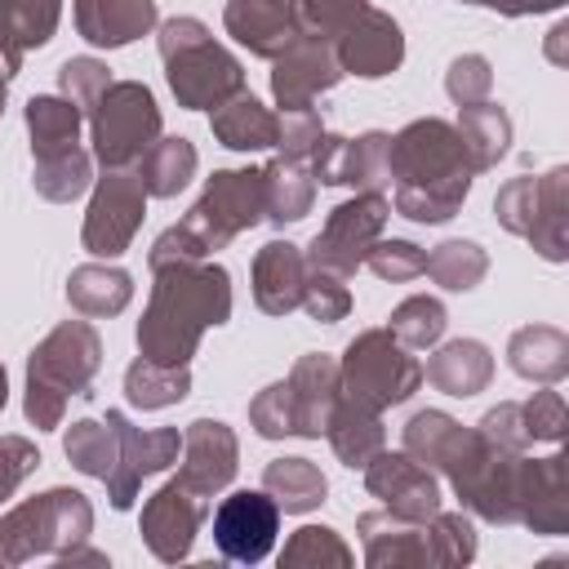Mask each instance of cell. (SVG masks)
Listing matches in <instances>:
<instances>
[{
    "label": "cell",
    "instance_id": "cell-1",
    "mask_svg": "<svg viewBox=\"0 0 569 569\" xmlns=\"http://www.w3.org/2000/svg\"><path fill=\"white\" fill-rule=\"evenodd\" d=\"M151 298L138 320V356L191 365L204 329L231 320V276L218 262H169L151 271Z\"/></svg>",
    "mask_w": 569,
    "mask_h": 569
},
{
    "label": "cell",
    "instance_id": "cell-2",
    "mask_svg": "<svg viewBox=\"0 0 569 569\" xmlns=\"http://www.w3.org/2000/svg\"><path fill=\"white\" fill-rule=\"evenodd\" d=\"M471 160L449 120L422 116L391 138V204L409 222H449L471 191Z\"/></svg>",
    "mask_w": 569,
    "mask_h": 569
},
{
    "label": "cell",
    "instance_id": "cell-3",
    "mask_svg": "<svg viewBox=\"0 0 569 569\" xmlns=\"http://www.w3.org/2000/svg\"><path fill=\"white\" fill-rule=\"evenodd\" d=\"M98 365H102V338L89 320L53 325L27 356V391H22L27 422L36 431L62 427L67 400L89 391Z\"/></svg>",
    "mask_w": 569,
    "mask_h": 569
},
{
    "label": "cell",
    "instance_id": "cell-4",
    "mask_svg": "<svg viewBox=\"0 0 569 569\" xmlns=\"http://www.w3.org/2000/svg\"><path fill=\"white\" fill-rule=\"evenodd\" d=\"M93 533V507L80 489H44L0 516V569L36 556H62Z\"/></svg>",
    "mask_w": 569,
    "mask_h": 569
},
{
    "label": "cell",
    "instance_id": "cell-5",
    "mask_svg": "<svg viewBox=\"0 0 569 569\" xmlns=\"http://www.w3.org/2000/svg\"><path fill=\"white\" fill-rule=\"evenodd\" d=\"M338 387L342 400L382 413L405 405L422 387V365L387 329H360L338 360Z\"/></svg>",
    "mask_w": 569,
    "mask_h": 569
},
{
    "label": "cell",
    "instance_id": "cell-6",
    "mask_svg": "<svg viewBox=\"0 0 569 569\" xmlns=\"http://www.w3.org/2000/svg\"><path fill=\"white\" fill-rule=\"evenodd\" d=\"M89 138L102 169H129L160 138V107L142 80H111L89 107Z\"/></svg>",
    "mask_w": 569,
    "mask_h": 569
},
{
    "label": "cell",
    "instance_id": "cell-7",
    "mask_svg": "<svg viewBox=\"0 0 569 569\" xmlns=\"http://www.w3.org/2000/svg\"><path fill=\"white\" fill-rule=\"evenodd\" d=\"M516 467L520 453H502L476 427H467L458 453L440 471L471 516L489 525H516Z\"/></svg>",
    "mask_w": 569,
    "mask_h": 569
},
{
    "label": "cell",
    "instance_id": "cell-8",
    "mask_svg": "<svg viewBox=\"0 0 569 569\" xmlns=\"http://www.w3.org/2000/svg\"><path fill=\"white\" fill-rule=\"evenodd\" d=\"M178 222L204 258L227 249L240 231L262 222V169H218Z\"/></svg>",
    "mask_w": 569,
    "mask_h": 569
},
{
    "label": "cell",
    "instance_id": "cell-9",
    "mask_svg": "<svg viewBox=\"0 0 569 569\" xmlns=\"http://www.w3.org/2000/svg\"><path fill=\"white\" fill-rule=\"evenodd\" d=\"M387 218H391V200L382 191H356L351 200L333 204L329 218H325V227L302 249L307 267L311 271H329L338 280L356 276L365 267L369 244L387 231Z\"/></svg>",
    "mask_w": 569,
    "mask_h": 569
},
{
    "label": "cell",
    "instance_id": "cell-10",
    "mask_svg": "<svg viewBox=\"0 0 569 569\" xmlns=\"http://www.w3.org/2000/svg\"><path fill=\"white\" fill-rule=\"evenodd\" d=\"M142 218H147V187L138 169H102V178L93 182V200L84 209L80 244L93 258H120L133 244Z\"/></svg>",
    "mask_w": 569,
    "mask_h": 569
},
{
    "label": "cell",
    "instance_id": "cell-11",
    "mask_svg": "<svg viewBox=\"0 0 569 569\" xmlns=\"http://www.w3.org/2000/svg\"><path fill=\"white\" fill-rule=\"evenodd\" d=\"M164 80L178 98V107L187 111H213L227 98H236L244 89V67L231 49H222L213 36L178 49L164 58Z\"/></svg>",
    "mask_w": 569,
    "mask_h": 569
},
{
    "label": "cell",
    "instance_id": "cell-12",
    "mask_svg": "<svg viewBox=\"0 0 569 569\" xmlns=\"http://www.w3.org/2000/svg\"><path fill=\"white\" fill-rule=\"evenodd\" d=\"M107 422L116 427V445H120L116 467H111V476H107V498H111L116 511H129V507L138 502L142 480L156 476V471H164L169 462H178L182 436H178V427L142 431V427H133L120 409H107Z\"/></svg>",
    "mask_w": 569,
    "mask_h": 569
},
{
    "label": "cell",
    "instance_id": "cell-13",
    "mask_svg": "<svg viewBox=\"0 0 569 569\" xmlns=\"http://www.w3.org/2000/svg\"><path fill=\"white\" fill-rule=\"evenodd\" d=\"M311 178L325 187H356V191H387L391 187V133L369 129L360 138L320 133L311 160Z\"/></svg>",
    "mask_w": 569,
    "mask_h": 569
},
{
    "label": "cell",
    "instance_id": "cell-14",
    "mask_svg": "<svg viewBox=\"0 0 569 569\" xmlns=\"http://www.w3.org/2000/svg\"><path fill=\"white\" fill-rule=\"evenodd\" d=\"M276 533H280V507L267 489H236L213 511V547L222 551V560L258 565L271 556Z\"/></svg>",
    "mask_w": 569,
    "mask_h": 569
},
{
    "label": "cell",
    "instance_id": "cell-15",
    "mask_svg": "<svg viewBox=\"0 0 569 569\" xmlns=\"http://www.w3.org/2000/svg\"><path fill=\"white\" fill-rule=\"evenodd\" d=\"M204 516H209V498L191 493V489L173 476V480H164V485L142 502L138 533H142V542H147V551H151L156 560L178 565V560L191 556V542H196Z\"/></svg>",
    "mask_w": 569,
    "mask_h": 569
},
{
    "label": "cell",
    "instance_id": "cell-16",
    "mask_svg": "<svg viewBox=\"0 0 569 569\" xmlns=\"http://www.w3.org/2000/svg\"><path fill=\"white\" fill-rule=\"evenodd\" d=\"M365 489L373 498H382L387 511H396L405 520H418V525H427L440 511V480L431 476V467H422L405 449L400 453L378 449L365 462Z\"/></svg>",
    "mask_w": 569,
    "mask_h": 569
},
{
    "label": "cell",
    "instance_id": "cell-17",
    "mask_svg": "<svg viewBox=\"0 0 569 569\" xmlns=\"http://www.w3.org/2000/svg\"><path fill=\"white\" fill-rule=\"evenodd\" d=\"M516 525L533 533H569V462L565 453L525 458L516 467Z\"/></svg>",
    "mask_w": 569,
    "mask_h": 569
},
{
    "label": "cell",
    "instance_id": "cell-18",
    "mask_svg": "<svg viewBox=\"0 0 569 569\" xmlns=\"http://www.w3.org/2000/svg\"><path fill=\"white\" fill-rule=\"evenodd\" d=\"M342 80L338 53L325 40L298 36L280 58H271V98L280 111H298L311 107L320 93H329Z\"/></svg>",
    "mask_w": 569,
    "mask_h": 569
},
{
    "label": "cell",
    "instance_id": "cell-19",
    "mask_svg": "<svg viewBox=\"0 0 569 569\" xmlns=\"http://www.w3.org/2000/svg\"><path fill=\"white\" fill-rule=\"evenodd\" d=\"M236 467H240V440L227 422L218 418H196L187 422L182 431V467H178V480L200 493V498H213L222 493L231 480H236Z\"/></svg>",
    "mask_w": 569,
    "mask_h": 569
},
{
    "label": "cell",
    "instance_id": "cell-20",
    "mask_svg": "<svg viewBox=\"0 0 569 569\" xmlns=\"http://www.w3.org/2000/svg\"><path fill=\"white\" fill-rule=\"evenodd\" d=\"M333 53H338V67L342 76H360V80H382L391 76L400 62H405V31L391 13L382 9H365L338 40H333Z\"/></svg>",
    "mask_w": 569,
    "mask_h": 569
},
{
    "label": "cell",
    "instance_id": "cell-21",
    "mask_svg": "<svg viewBox=\"0 0 569 569\" xmlns=\"http://www.w3.org/2000/svg\"><path fill=\"white\" fill-rule=\"evenodd\" d=\"M289 396H293V436L302 440H320L338 400H342V387H338V360L325 356V351H307L293 360L289 369Z\"/></svg>",
    "mask_w": 569,
    "mask_h": 569
},
{
    "label": "cell",
    "instance_id": "cell-22",
    "mask_svg": "<svg viewBox=\"0 0 569 569\" xmlns=\"http://www.w3.org/2000/svg\"><path fill=\"white\" fill-rule=\"evenodd\" d=\"M222 27L236 44H244L253 58H280L298 40L293 0H227Z\"/></svg>",
    "mask_w": 569,
    "mask_h": 569
},
{
    "label": "cell",
    "instance_id": "cell-23",
    "mask_svg": "<svg viewBox=\"0 0 569 569\" xmlns=\"http://www.w3.org/2000/svg\"><path fill=\"white\" fill-rule=\"evenodd\" d=\"M356 533L365 542L369 569H427V533L418 520H405L396 511H365L356 520Z\"/></svg>",
    "mask_w": 569,
    "mask_h": 569
},
{
    "label": "cell",
    "instance_id": "cell-24",
    "mask_svg": "<svg viewBox=\"0 0 569 569\" xmlns=\"http://www.w3.org/2000/svg\"><path fill=\"white\" fill-rule=\"evenodd\" d=\"M58 18L62 0H0V80H13L22 58L53 40Z\"/></svg>",
    "mask_w": 569,
    "mask_h": 569
},
{
    "label": "cell",
    "instance_id": "cell-25",
    "mask_svg": "<svg viewBox=\"0 0 569 569\" xmlns=\"http://www.w3.org/2000/svg\"><path fill=\"white\" fill-rule=\"evenodd\" d=\"M160 27L156 0H76V31L93 49H120Z\"/></svg>",
    "mask_w": 569,
    "mask_h": 569
},
{
    "label": "cell",
    "instance_id": "cell-26",
    "mask_svg": "<svg viewBox=\"0 0 569 569\" xmlns=\"http://www.w3.org/2000/svg\"><path fill=\"white\" fill-rule=\"evenodd\" d=\"M253 302L267 316H289L302 302V280H307V258L289 240H267L253 253Z\"/></svg>",
    "mask_w": 569,
    "mask_h": 569
},
{
    "label": "cell",
    "instance_id": "cell-27",
    "mask_svg": "<svg viewBox=\"0 0 569 569\" xmlns=\"http://www.w3.org/2000/svg\"><path fill=\"white\" fill-rule=\"evenodd\" d=\"M422 378L436 391L467 400V396H480L493 382V356L480 338H453V342L431 351V360L422 365Z\"/></svg>",
    "mask_w": 569,
    "mask_h": 569
},
{
    "label": "cell",
    "instance_id": "cell-28",
    "mask_svg": "<svg viewBox=\"0 0 569 569\" xmlns=\"http://www.w3.org/2000/svg\"><path fill=\"white\" fill-rule=\"evenodd\" d=\"M67 302L84 320H107L120 316L133 302V276L111 262H80L67 276Z\"/></svg>",
    "mask_w": 569,
    "mask_h": 569
},
{
    "label": "cell",
    "instance_id": "cell-29",
    "mask_svg": "<svg viewBox=\"0 0 569 569\" xmlns=\"http://www.w3.org/2000/svg\"><path fill=\"white\" fill-rule=\"evenodd\" d=\"M316 204V178L302 160L276 156L262 164V222H302Z\"/></svg>",
    "mask_w": 569,
    "mask_h": 569
},
{
    "label": "cell",
    "instance_id": "cell-30",
    "mask_svg": "<svg viewBox=\"0 0 569 569\" xmlns=\"http://www.w3.org/2000/svg\"><path fill=\"white\" fill-rule=\"evenodd\" d=\"M525 240L547 262L569 258V169L565 164H556L538 178V218H533Z\"/></svg>",
    "mask_w": 569,
    "mask_h": 569
},
{
    "label": "cell",
    "instance_id": "cell-31",
    "mask_svg": "<svg viewBox=\"0 0 569 569\" xmlns=\"http://www.w3.org/2000/svg\"><path fill=\"white\" fill-rule=\"evenodd\" d=\"M276 120L280 116L271 107H262L253 93L240 89L236 98H227L222 107H213L209 129L231 151H262V147H276Z\"/></svg>",
    "mask_w": 569,
    "mask_h": 569
},
{
    "label": "cell",
    "instance_id": "cell-32",
    "mask_svg": "<svg viewBox=\"0 0 569 569\" xmlns=\"http://www.w3.org/2000/svg\"><path fill=\"white\" fill-rule=\"evenodd\" d=\"M507 365L529 382H560L569 373V338L556 325H525L507 342Z\"/></svg>",
    "mask_w": 569,
    "mask_h": 569
},
{
    "label": "cell",
    "instance_id": "cell-33",
    "mask_svg": "<svg viewBox=\"0 0 569 569\" xmlns=\"http://www.w3.org/2000/svg\"><path fill=\"white\" fill-rule=\"evenodd\" d=\"M453 129H458L462 151H467L476 173L493 169L511 151V116H507V107H498L489 98L471 102V107H458V124Z\"/></svg>",
    "mask_w": 569,
    "mask_h": 569
},
{
    "label": "cell",
    "instance_id": "cell-34",
    "mask_svg": "<svg viewBox=\"0 0 569 569\" xmlns=\"http://www.w3.org/2000/svg\"><path fill=\"white\" fill-rule=\"evenodd\" d=\"M325 440H329V449L338 453V462L342 467H360L365 471V462L378 453V449H387V431H382V413H373V409H365V405H351V400H338V409H333V418H329V427H325Z\"/></svg>",
    "mask_w": 569,
    "mask_h": 569
},
{
    "label": "cell",
    "instance_id": "cell-35",
    "mask_svg": "<svg viewBox=\"0 0 569 569\" xmlns=\"http://www.w3.org/2000/svg\"><path fill=\"white\" fill-rule=\"evenodd\" d=\"M262 489L276 498L284 516H307L325 502L329 480L311 458H271L262 467Z\"/></svg>",
    "mask_w": 569,
    "mask_h": 569
},
{
    "label": "cell",
    "instance_id": "cell-36",
    "mask_svg": "<svg viewBox=\"0 0 569 569\" xmlns=\"http://www.w3.org/2000/svg\"><path fill=\"white\" fill-rule=\"evenodd\" d=\"M27 133H31V156H58L67 147L80 142V124H84V111L62 98V93H36L27 102Z\"/></svg>",
    "mask_w": 569,
    "mask_h": 569
},
{
    "label": "cell",
    "instance_id": "cell-37",
    "mask_svg": "<svg viewBox=\"0 0 569 569\" xmlns=\"http://www.w3.org/2000/svg\"><path fill=\"white\" fill-rule=\"evenodd\" d=\"M196 164H200V156H196V147L187 142V138H156L147 151H142V160H138V178H142V187H147V196H156V200H173L191 178H196Z\"/></svg>",
    "mask_w": 569,
    "mask_h": 569
},
{
    "label": "cell",
    "instance_id": "cell-38",
    "mask_svg": "<svg viewBox=\"0 0 569 569\" xmlns=\"http://www.w3.org/2000/svg\"><path fill=\"white\" fill-rule=\"evenodd\" d=\"M187 391H191L187 365H156V360L138 356L124 369V396L133 409H169V405L187 400Z\"/></svg>",
    "mask_w": 569,
    "mask_h": 569
},
{
    "label": "cell",
    "instance_id": "cell-39",
    "mask_svg": "<svg viewBox=\"0 0 569 569\" xmlns=\"http://www.w3.org/2000/svg\"><path fill=\"white\" fill-rule=\"evenodd\" d=\"M89 182H93V156H89L80 142L67 147V151H58V156H40L36 169H31L36 196H44V200H53V204H67V200L84 196Z\"/></svg>",
    "mask_w": 569,
    "mask_h": 569
},
{
    "label": "cell",
    "instance_id": "cell-40",
    "mask_svg": "<svg viewBox=\"0 0 569 569\" xmlns=\"http://www.w3.org/2000/svg\"><path fill=\"white\" fill-rule=\"evenodd\" d=\"M462 436H467V427L458 418H449L445 409H422V413H413L405 422V453H413L422 467L440 471L458 453Z\"/></svg>",
    "mask_w": 569,
    "mask_h": 569
},
{
    "label": "cell",
    "instance_id": "cell-41",
    "mask_svg": "<svg viewBox=\"0 0 569 569\" xmlns=\"http://www.w3.org/2000/svg\"><path fill=\"white\" fill-rule=\"evenodd\" d=\"M62 453H67V462H71L80 476L107 480L111 467H116V453H120V445H116V427H111L107 418H80V422L67 427V436H62Z\"/></svg>",
    "mask_w": 569,
    "mask_h": 569
},
{
    "label": "cell",
    "instance_id": "cell-42",
    "mask_svg": "<svg viewBox=\"0 0 569 569\" xmlns=\"http://www.w3.org/2000/svg\"><path fill=\"white\" fill-rule=\"evenodd\" d=\"M440 289L449 293H467L485 280L489 271V253L476 244V240H440L431 253H427V267H422Z\"/></svg>",
    "mask_w": 569,
    "mask_h": 569
},
{
    "label": "cell",
    "instance_id": "cell-43",
    "mask_svg": "<svg viewBox=\"0 0 569 569\" xmlns=\"http://www.w3.org/2000/svg\"><path fill=\"white\" fill-rule=\"evenodd\" d=\"M445 325H449L445 302L431 298V293H413V298H405V302L391 311L387 333H391L400 347L422 351V347H436V342L445 338Z\"/></svg>",
    "mask_w": 569,
    "mask_h": 569
},
{
    "label": "cell",
    "instance_id": "cell-44",
    "mask_svg": "<svg viewBox=\"0 0 569 569\" xmlns=\"http://www.w3.org/2000/svg\"><path fill=\"white\" fill-rule=\"evenodd\" d=\"M427 565L436 569H458L476 560V525L467 511H436L427 525Z\"/></svg>",
    "mask_w": 569,
    "mask_h": 569
},
{
    "label": "cell",
    "instance_id": "cell-45",
    "mask_svg": "<svg viewBox=\"0 0 569 569\" xmlns=\"http://www.w3.org/2000/svg\"><path fill=\"white\" fill-rule=\"evenodd\" d=\"M351 547L329 525H302L280 551V569H351Z\"/></svg>",
    "mask_w": 569,
    "mask_h": 569
},
{
    "label": "cell",
    "instance_id": "cell-46",
    "mask_svg": "<svg viewBox=\"0 0 569 569\" xmlns=\"http://www.w3.org/2000/svg\"><path fill=\"white\" fill-rule=\"evenodd\" d=\"M365 9H369V0H293L298 36H311V40L333 44Z\"/></svg>",
    "mask_w": 569,
    "mask_h": 569
},
{
    "label": "cell",
    "instance_id": "cell-47",
    "mask_svg": "<svg viewBox=\"0 0 569 569\" xmlns=\"http://www.w3.org/2000/svg\"><path fill=\"white\" fill-rule=\"evenodd\" d=\"M365 267L378 276V280H391V284H405V280H418L422 267H427V249L413 244V240H373L369 253H365Z\"/></svg>",
    "mask_w": 569,
    "mask_h": 569
},
{
    "label": "cell",
    "instance_id": "cell-48",
    "mask_svg": "<svg viewBox=\"0 0 569 569\" xmlns=\"http://www.w3.org/2000/svg\"><path fill=\"white\" fill-rule=\"evenodd\" d=\"M107 84H111V67H107L102 58L80 53V58H67V62L58 67V93L71 98L80 111H89V107L102 98Z\"/></svg>",
    "mask_w": 569,
    "mask_h": 569
},
{
    "label": "cell",
    "instance_id": "cell-49",
    "mask_svg": "<svg viewBox=\"0 0 569 569\" xmlns=\"http://www.w3.org/2000/svg\"><path fill=\"white\" fill-rule=\"evenodd\" d=\"M316 325H338L347 320L351 311V293H347V280L329 276V271H311L307 267V280H302V302H298Z\"/></svg>",
    "mask_w": 569,
    "mask_h": 569
},
{
    "label": "cell",
    "instance_id": "cell-50",
    "mask_svg": "<svg viewBox=\"0 0 569 569\" xmlns=\"http://www.w3.org/2000/svg\"><path fill=\"white\" fill-rule=\"evenodd\" d=\"M493 218H498L502 231H511V236L525 240L529 227H533V218H538V178H511V182H502L498 196H493Z\"/></svg>",
    "mask_w": 569,
    "mask_h": 569
},
{
    "label": "cell",
    "instance_id": "cell-51",
    "mask_svg": "<svg viewBox=\"0 0 569 569\" xmlns=\"http://www.w3.org/2000/svg\"><path fill=\"white\" fill-rule=\"evenodd\" d=\"M249 427L262 440H284L293 436V396L289 382H267L253 400H249Z\"/></svg>",
    "mask_w": 569,
    "mask_h": 569
},
{
    "label": "cell",
    "instance_id": "cell-52",
    "mask_svg": "<svg viewBox=\"0 0 569 569\" xmlns=\"http://www.w3.org/2000/svg\"><path fill=\"white\" fill-rule=\"evenodd\" d=\"M445 93L458 102V107H471V102H485L493 93V67L485 53H458L445 71Z\"/></svg>",
    "mask_w": 569,
    "mask_h": 569
},
{
    "label": "cell",
    "instance_id": "cell-53",
    "mask_svg": "<svg viewBox=\"0 0 569 569\" xmlns=\"http://www.w3.org/2000/svg\"><path fill=\"white\" fill-rule=\"evenodd\" d=\"M320 133H325V120H320V111H316V107L280 111V120H276V147H280V156L302 160V164L311 160V151H316Z\"/></svg>",
    "mask_w": 569,
    "mask_h": 569
},
{
    "label": "cell",
    "instance_id": "cell-54",
    "mask_svg": "<svg viewBox=\"0 0 569 569\" xmlns=\"http://www.w3.org/2000/svg\"><path fill=\"white\" fill-rule=\"evenodd\" d=\"M476 431L493 445V449H502V453H525L533 440H529V431H525V413H520V405L516 400H502V405H493L480 422H476Z\"/></svg>",
    "mask_w": 569,
    "mask_h": 569
},
{
    "label": "cell",
    "instance_id": "cell-55",
    "mask_svg": "<svg viewBox=\"0 0 569 569\" xmlns=\"http://www.w3.org/2000/svg\"><path fill=\"white\" fill-rule=\"evenodd\" d=\"M520 413H525V431H529V440H547V445H556V440L565 436V396L551 391V382H547V391H533V396L520 405Z\"/></svg>",
    "mask_w": 569,
    "mask_h": 569
},
{
    "label": "cell",
    "instance_id": "cell-56",
    "mask_svg": "<svg viewBox=\"0 0 569 569\" xmlns=\"http://www.w3.org/2000/svg\"><path fill=\"white\" fill-rule=\"evenodd\" d=\"M40 467V449L27 436H0V502L18 493V485Z\"/></svg>",
    "mask_w": 569,
    "mask_h": 569
},
{
    "label": "cell",
    "instance_id": "cell-57",
    "mask_svg": "<svg viewBox=\"0 0 569 569\" xmlns=\"http://www.w3.org/2000/svg\"><path fill=\"white\" fill-rule=\"evenodd\" d=\"M147 262H151V271H156V267H169V262H204V253H200V244L182 231V222H173V227H164V231L156 236Z\"/></svg>",
    "mask_w": 569,
    "mask_h": 569
},
{
    "label": "cell",
    "instance_id": "cell-58",
    "mask_svg": "<svg viewBox=\"0 0 569 569\" xmlns=\"http://www.w3.org/2000/svg\"><path fill=\"white\" fill-rule=\"evenodd\" d=\"M565 0H516V18H525V13H556Z\"/></svg>",
    "mask_w": 569,
    "mask_h": 569
},
{
    "label": "cell",
    "instance_id": "cell-59",
    "mask_svg": "<svg viewBox=\"0 0 569 569\" xmlns=\"http://www.w3.org/2000/svg\"><path fill=\"white\" fill-rule=\"evenodd\" d=\"M462 4H485V9H493L502 18H516V0H462Z\"/></svg>",
    "mask_w": 569,
    "mask_h": 569
},
{
    "label": "cell",
    "instance_id": "cell-60",
    "mask_svg": "<svg viewBox=\"0 0 569 569\" xmlns=\"http://www.w3.org/2000/svg\"><path fill=\"white\" fill-rule=\"evenodd\" d=\"M9 405V373H4V365H0V409Z\"/></svg>",
    "mask_w": 569,
    "mask_h": 569
},
{
    "label": "cell",
    "instance_id": "cell-61",
    "mask_svg": "<svg viewBox=\"0 0 569 569\" xmlns=\"http://www.w3.org/2000/svg\"><path fill=\"white\" fill-rule=\"evenodd\" d=\"M4 98H9V80H0V111H4Z\"/></svg>",
    "mask_w": 569,
    "mask_h": 569
}]
</instances>
